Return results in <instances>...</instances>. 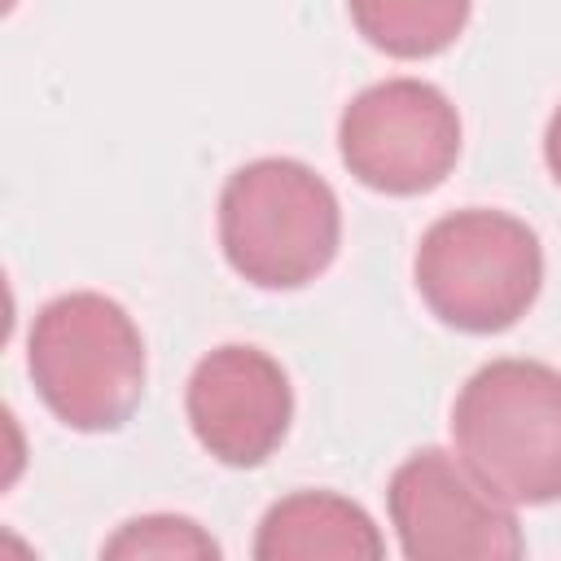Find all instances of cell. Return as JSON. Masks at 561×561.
Here are the masks:
<instances>
[{
	"label": "cell",
	"mask_w": 561,
	"mask_h": 561,
	"mask_svg": "<svg viewBox=\"0 0 561 561\" xmlns=\"http://www.w3.org/2000/svg\"><path fill=\"white\" fill-rule=\"evenodd\" d=\"M355 31L386 57L425 61L447 53L473 13V0H346Z\"/></svg>",
	"instance_id": "9"
},
{
	"label": "cell",
	"mask_w": 561,
	"mask_h": 561,
	"mask_svg": "<svg viewBox=\"0 0 561 561\" xmlns=\"http://www.w3.org/2000/svg\"><path fill=\"white\" fill-rule=\"evenodd\" d=\"M219 245L254 289H302L337 259V193L298 158H254L219 188Z\"/></svg>",
	"instance_id": "3"
},
{
	"label": "cell",
	"mask_w": 561,
	"mask_h": 561,
	"mask_svg": "<svg viewBox=\"0 0 561 561\" xmlns=\"http://www.w3.org/2000/svg\"><path fill=\"white\" fill-rule=\"evenodd\" d=\"M342 167L373 193L421 197L460 158V114L425 79H381L355 92L337 118Z\"/></svg>",
	"instance_id": "5"
},
{
	"label": "cell",
	"mask_w": 561,
	"mask_h": 561,
	"mask_svg": "<svg viewBox=\"0 0 561 561\" xmlns=\"http://www.w3.org/2000/svg\"><path fill=\"white\" fill-rule=\"evenodd\" d=\"M451 443L465 469L504 504H557L561 373L539 359L482 364L451 403Z\"/></svg>",
	"instance_id": "2"
},
{
	"label": "cell",
	"mask_w": 561,
	"mask_h": 561,
	"mask_svg": "<svg viewBox=\"0 0 561 561\" xmlns=\"http://www.w3.org/2000/svg\"><path fill=\"white\" fill-rule=\"evenodd\" d=\"M390 526L412 561H517L526 552L513 504L491 495L460 456L421 447L386 486Z\"/></svg>",
	"instance_id": "6"
},
{
	"label": "cell",
	"mask_w": 561,
	"mask_h": 561,
	"mask_svg": "<svg viewBox=\"0 0 561 561\" xmlns=\"http://www.w3.org/2000/svg\"><path fill=\"white\" fill-rule=\"evenodd\" d=\"M386 539L377 522L337 491H294L276 500L254 535L259 561H377Z\"/></svg>",
	"instance_id": "8"
},
{
	"label": "cell",
	"mask_w": 561,
	"mask_h": 561,
	"mask_svg": "<svg viewBox=\"0 0 561 561\" xmlns=\"http://www.w3.org/2000/svg\"><path fill=\"white\" fill-rule=\"evenodd\" d=\"M412 280L421 302L447 329L504 333L543 289V245L526 219L465 206L421 232Z\"/></svg>",
	"instance_id": "4"
},
{
	"label": "cell",
	"mask_w": 561,
	"mask_h": 561,
	"mask_svg": "<svg viewBox=\"0 0 561 561\" xmlns=\"http://www.w3.org/2000/svg\"><path fill=\"white\" fill-rule=\"evenodd\" d=\"M101 557H131V561L136 557H162V561H180V557H219V543L193 517L145 513V517L123 522L101 543Z\"/></svg>",
	"instance_id": "10"
},
{
	"label": "cell",
	"mask_w": 561,
	"mask_h": 561,
	"mask_svg": "<svg viewBox=\"0 0 561 561\" xmlns=\"http://www.w3.org/2000/svg\"><path fill=\"white\" fill-rule=\"evenodd\" d=\"M184 412L202 451L228 469H259L289 434L294 386L263 346L224 342L193 364Z\"/></svg>",
	"instance_id": "7"
},
{
	"label": "cell",
	"mask_w": 561,
	"mask_h": 561,
	"mask_svg": "<svg viewBox=\"0 0 561 561\" xmlns=\"http://www.w3.org/2000/svg\"><path fill=\"white\" fill-rule=\"evenodd\" d=\"M26 373L61 425L114 434L145 399V337L118 298L70 289L35 311Z\"/></svg>",
	"instance_id": "1"
},
{
	"label": "cell",
	"mask_w": 561,
	"mask_h": 561,
	"mask_svg": "<svg viewBox=\"0 0 561 561\" xmlns=\"http://www.w3.org/2000/svg\"><path fill=\"white\" fill-rule=\"evenodd\" d=\"M543 162H548V175L561 184V105L552 110L548 131H543Z\"/></svg>",
	"instance_id": "11"
}]
</instances>
